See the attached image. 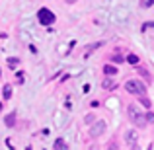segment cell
I'll return each mask as SVG.
<instances>
[{
	"mask_svg": "<svg viewBox=\"0 0 154 150\" xmlns=\"http://www.w3.org/2000/svg\"><path fill=\"white\" fill-rule=\"evenodd\" d=\"M125 90H127L129 94L140 96V98L146 94V86H144L143 82H139V80H127V82H125Z\"/></svg>",
	"mask_w": 154,
	"mask_h": 150,
	"instance_id": "1",
	"label": "cell"
},
{
	"mask_svg": "<svg viewBox=\"0 0 154 150\" xmlns=\"http://www.w3.org/2000/svg\"><path fill=\"white\" fill-rule=\"evenodd\" d=\"M127 111H129V119H131L137 127H144V125H146V117L140 113V109L137 107V105H129Z\"/></svg>",
	"mask_w": 154,
	"mask_h": 150,
	"instance_id": "2",
	"label": "cell"
},
{
	"mask_svg": "<svg viewBox=\"0 0 154 150\" xmlns=\"http://www.w3.org/2000/svg\"><path fill=\"white\" fill-rule=\"evenodd\" d=\"M37 20L43 26H51V23H55V14H53L49 8H41V10L37 12Z\"/></svg>",
	"mask_w": 154,
	"mask_h": 150,
	"instance_id": "3",
	"label": "cell"
},
{
	"mask_svg": "<svg viewBox=\"0 0 154 150\" xmlns=\"http://www.w3.org/2000/svg\"><path fill=\"white\" fill-rule=\"evenodd\" d=\"M103 131H105V123H103V121H98V123L92 125V129H90V136H94V139H96V136H100Z\"/></svg>",
	"mask_w": 154,
	"mask_h": 150,
	"instance_id": "4",
	"label": "cell"
},
{
	"mask_svg": "<svg viewBox=\"0 0 154 150\" xmlns=\"http://www.w3.org/2000/svg\"><path fill=\"white\" fill-rule=\"evenodd\" d=\"M125 140H127V144L131 146V150L137 146V140H139V135H137L135 131H127L125 133Z\"/></svg>",
	"mask_w": 154,
	"mask_h": 150,
	"instance_id": "5",
	"label": "cell"
},
{
	"mask_svg": "<svg viewBox=\"0 0 154 150\" xmlns=\"http://www.w3.org/2000/svg\"><path fill=\"white\" fill-rule=\"evenodd\" d=\"M4 123H6V127H14L16 125V113H8L6 119H4Z\"/></svg>",
	"mask_w": 154,
	"mask_h": 150,
	"instance_id": "6",
	"label": "cell"
},
{
	"mask_svg": "<svg viewBox=\"0 0 154 150\" xmlns=\"http://www.w3.org/2000/svg\"><path fill=\"white\" fill-rule=\"evenodd\" d=\"M103 72H105L107 76H115V74H117V68L113 66V64H105V66H103Z\"/></svg>",
	"mask_w": 154,
	"mask_h": 150,
	"instance_id": "7",
	"label": "cell"
},
{
	"mask_svg": "<svg viewBox=\"0 0 154 150\" xmlns=\"http://www.w3.org/2000/svg\"><path fill=\"white\" fill-rule=\"evenodd\" d=\"M55 150H66V142L63 139H57L55 140Z\"/></svg>",
	"mask_w": 154,
	"mask_h": 150,
	"instance_id": "8",
	"label": "cell"
},
{
	"mask_svg": "<svg viewBox=\"0 0 154 150\" xmlns=\"http://www.w3.org/2000/svg\"><path fill=\"white\" fill-rule=\"evenodd\" d=\"M12 98V86H4V99H10Z\"/></svg>",
	"mask_w": 154,
	"mask_h": 150,
	"instance_id": "9",
	"label": "cell"
},
{
	"mask_svg": "<svg viewBox=\"0 0 154 150\" xmlns=\"http://www.w3.org/2000/svg\"><path fill=\"white\" fill-rule=\"evenodd\" d=\"M102 86L105 88V90H111V88H115V84H113V80H103V84H102Z\"/></svg>",
	"mask_w": 154,
	"mask_h": 150,
	"instance_id": "10",
	"label": "cell"
},
{
	"mask_svg": "<svg viewBox=\"0 0 154 150\" xmlns=\"http://www.w3.org/2000/svg\"><path fill=\"white\" fill-rule=\"evenodd\" d=\"M127 63L137 64V63H139V57H137V55H129V57H127Z\"/></svg>",
	"mask_w": 154,
	"mask_h": 150,
	"instance_id": "11",
	"label": "cell"
},
{
	"mask_svg": "<svg viewBox=\"0 0 154 150\" xmlns=\"http://www.w3.org/2000/svg\"><path fill=\"white\" fill-rule=\"evenodd\" d=\"M152 4H154V0H140V6L143 8H150Z\"/></svg>",
	"mask_w": 154,
	"mask_h": 150,
	"instance_id": "12",
	"label": "cell"
},
{
	"mask_svg": "<svg viewBox=\"0 0 154 150\" xmlns=\"http://www.w3.org/2000/svg\"><path fill=\"white\" fill-rule=\"evenodd\" d=\"M139 74H140V76H144L146 80H150V74H148V72L144 70V68H139Z\"/></svg>",
	"mask_w": 154,
	"mask_h": 150,
	"instance_id": "13",
	"label": "cell"
},
{
	"mask_svg": "<svg viewBox=\"0 0 154 150\" xmlns=\"http://www.w3.org/2000/svg\"><path fill=\"white\" fill-rule=\"evenodd\" d=\"M140 103H143L144 107H150V99H148V98H144V96L140 98Z\"/></svg>",
	"mask_w": 154,
	"mask_h": 150,
	"instance_id": "14",
	"label": "cell"
},
{
	"mask_svg": "<svg viewBox=\"0 0 154 150\" xmlns=\"http://www.w3.org/2000/svg\"><path fill=\"white\" fill-rule=\"evenodd\" d=\"M144 117H146V123H154V113H150V111H148Z\"/></svg>",
	"mask_w": 154,
	"mask_h": 150,
	"instance_id": "15",
	"label": "cell"
},
{
	"mask_svg": "<svg viewBox=\"0 0 154 150\" xmlns=\"http://www.w3.org/2000/svg\"><path fill=\"white\" fill-rule=\"evenodd\" d=\"M113 63H123V57L121 55H113Z\"/></svg>",
	"mask_w": 154,
	"mask_h": 150,
	"instance_id": "16",
	"label": "cell"
},
{
	"mask_svg": "<svg viewBox=\"0 0 154 150\" xmlns=\"http://www.w3.org/2000/svg\"><path fill=\"white\" fill-rule=\"evenodd\" d=\"M8 64H10V66H14V64H18V59H14V57H12V59H8Z\"/></svg>",
	"mask_w": 154,
	"mask_h": 150,
	"instance_id": "17",
	"label": "cell"
},
{
	"mask_svg": "<svg viewBox=\"0 0 154 150\" xmlns=\"http://www.w3.org/2000/svg\"><path fill=\"white\" fill-rule=\"evenodd\" d=\"M107 150H117V146H115V144H109V148Z\"/></svg>",
	"mask_w": 154,
	"mask_h": 150,
	"instance_id": "18",
	"label": "cell"
},
{
	"mask_svg": "<svg viewBox=\"0 0 154 150\" xmlns=\"http://www.w3.org/2000/svg\"><path fill=\"white\" fill-rule=\"evenodd\" d=\"M64 2H66V4H74L76 0H64Z\"/></svg>",
	"mask_w": 154,
	"mask_h": 150,
	"instance_id": "19",
	"label": "cell"
},
{
	"mask_svg": "<svg viewBox=\"0 0 154 150\" xmlns=\"http://www.w3.org/2000/svg\"><path fill=\"white\" fill-rule=\"evenodd\" d=\"M0 109H2V101H0Z\"/></svg>",
	"mask_w": 154,
	"mask_h": 150,
	"instance_id": "20",
	"label": "cell"
},
{
	"mask_svg": "<svg viewBox=\"0 0 154 150\" xmlns=\"http://www.w3.org/2000/svg\"><path fill=\"white\" fill-rule=\"evenodd\" d=\"M26 150H31V148H29V146H27V148H26Z\"/></svg>",
	"mask_w": 154,
	"mask_h": 150,
	"instance_id": "21",
	"label": "cell"
},
{
	"mask_svg": "<svg viewBox=\"0 0 154 150\" xmlns=\"http://www.w3.org/2000/svg\"><path fill=\"white\" fill-rule=\"evenodd\" d=\"M0 76H2V72H0Z\"/></svg>",
	"mask_w": 154,
	"mask_h": 150,
	"instance_id": "22",
	"label": "cell"
}]
</instances>
